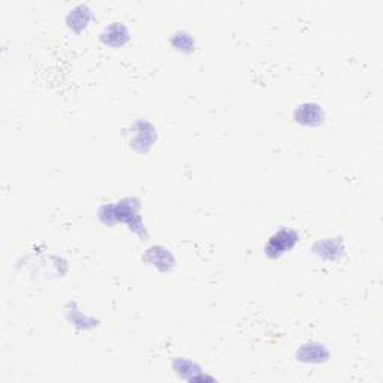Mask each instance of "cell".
Returning <instances> with one entry per match:
<instances>
[{"instance_id":"cell-1","label":"cell","mask_w":383,"mask_h":383,"mask_svg":"<svg viewBox=\"0 0 383 383\" xmlns=\"http://www.w3.org/2000/svg\"><path fill=\"white\" fill-rule=\"evenodd\" d=\"M123 138L131 155L145 156L158 143V129L148 120L138 118L123 129Z\"/></svg>"},{"instance_id":"cell-2","label":"cell","mask_w":383,"mask_h":383,"mask_svg":"<svg viewBox=\"0 0 383 383\" xmlns=\"http://www.w3.org/2000/svg\"><path fill=\"white\" fill-rule=\"evenodd\" d=\"M114 223H125L129 226L132 233L147 238V229L140 218V201L136 198H123L118 203L111 204Z\"/></svg>"},{"instance_id":"cell-3","label":"cell","mask_w":383,"mask_h":383,"mask_svg":"<svg viewBox=\"0 0 383 383\" xmlns=\"http://www.w3.org/2000/svg\"><path fill=\"white\" fill-rule=\"evenodd\" d=\"M292 120L294 123L307 128V129H316L325 125L327 121V110L322 102L316 99H305L301 101L292 111Z\"/></svg>"},{"instance_id":"cell-4","label":"cell","mask_w":383,"mask_h":383,"mask_svg":"<svg viewBox=\"0 0 383 383\" xmlns=\"http://www.w3.org/2000/svg\"><path fill=\"white\" fill-rule=\"evenodd\" d=\"M300 233L294 228L282 226L274 231L264 246V252L268 259H279L285 253L292 250L300 242Z\"/></svg>"},{"instance_id":"cell-5","label":"cell","mask_w":383,"mask_h":383,"mask_svg":"<svg viewBox=\"0 0 383 383\" xmlns=\"http://www.w3.org/2000/svg\"><path fill=\"white\" fill-rule=\"evenodd\" d=\"M143 259L147 265L155 268L159 272H171L177 265V260L173 252L162 246L150 247L143 256Z\"/></svg>"},{"instance_id":"cell-6","label":"cell","mask_w":383,"mask_h":383,"mask_svg":"<svg viewBox=\"0 0 383 383\" xmlns=\"http://www.w3.org/2000/svg\"><path fill=\"white\" fill-rule=\"evenodd\" d=\"M99 38L105 45L118 48L129 42L131 32L129 27L123 21H113L102 29Z\"/></svg>"},{"instance_id":"cell-7","label":"cell","mask_w":383,"mask_h":383,"mask_svg":"<svg viewBox=\"0 0 383 383\" xmlns=\"http://www.w3.org/2000/svg\"><path fill=\"white\" fill-rule=\"evenodd\" d=\"M297 361L304 364H324L330 358V350L325 344L317 342L304 343L297 350Z\"/></svg>"},{"instance_id":"cell-8","label":"cell","mask_w":383,"mask_h":383,"mask_svg":"<svg viewBox=\"0 0 383 383\" xmlns=\"http://www.w3.org/2000/svg\"><path fill=\"white\" fill-rule=\"evenodd\" d=\"M91 19H93V9L86 4H80L68 11L65 21L72 32L80 34L88 26Z\"/></svg>"},{"instance_id":"cell-9","label":"cell","mask_w":383,"mask_h":383,"mask_svg":"<svg viewBox=\"0 0 383 383\" xmlns=\"http://www.w3.org/2000/svg\"><path fill=\"white\" fill-rule=\"evenodd\" d=\"M313 252L322 259H339L344 253V242L339 237L320 240L313 246Z\"/></svg>"},{"instance_id":"cell-10","label":"cell","mask_w":383,"mask_h":383,"mask_svg":"<svg viewBox=\"0 0 383 383\" xmlns=\"http://www.w3.org/2000/svg\"><path fill=\"white\" fill-rule=\"evenodd\" d=\"M170 42L174 47V50L181 51V53H192L196 47L195 38L190 34L185 32V30H177V32L171 36Z\"/></svg>"}]
</instances>
